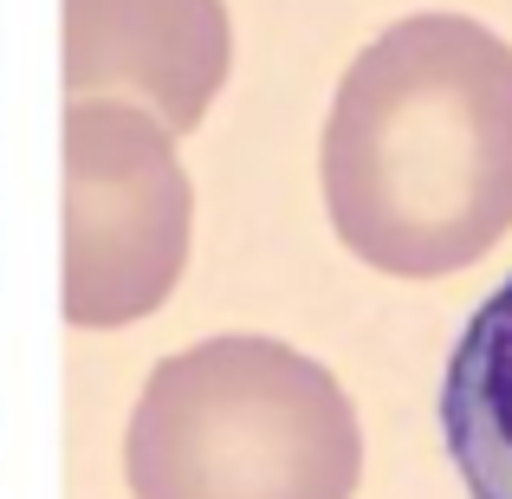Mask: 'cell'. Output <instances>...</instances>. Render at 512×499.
<instances>
[{
  "label": "cell",
  "mask_w": 512,
  "mask_h": 499,
  "mask_svg": "<svg viewBox=\"0 0 512 499\" xmlns=\"http://www.w3.org/2000/svg\"><path fill=\"white\" fill-rule=\"evenodd\" d=\"M325 208L357 260L441 279L512 227V46L409 13L350 59L325 124Z\"/></svg>",
  "instance_id": "obj_1"
},
{
  "label": "cell",
  "mask_w": 512,
  "mask_h": 499,
  "mask_svg": "<svg viewBox=\"0 0 512 499\" xmlns=\"http://www.w3.org/2000/svg\"><path fill=\"white\" fill-rule=\"evenodd\" d=\"M137 499H350L363 428L344 383L279 337H208L163 357L130 409Z\"/></svg>",
  "instance_id": "obj_2"
},
{
  "label": "cell",
  "mask_w": 512,
  "mask_h": 499,
  "mask_svg": "<svg viewBox=\"0 0 512 499\" xmlns=\"http://www.w3.org/2000/svg\"><path fill=\"white\" fill-rule=\"evenodd\" d=\"M195 188L156 117L124 104L65 111V318L137 325L188 266Z\"/></svg>",
  "instance_id": "obj_3"
},
{
  "label": "cell",
  "mask_w": 512,
  "mask_h": 499,
  "mask_svg": "<svg viewBox=\"0 0 512 499\" xmlns=\"http://www.w3.org/2000/svg\"><path fill=\"white\" fill-rule=\"evenodd\" d=\"M234 33L221 0H65V85L182 137L227 85Z\"/></svg>",
  "instance_id": "obj_4"
},
{
  "label": "cell",
  "mask_w": 512,
  "mask_h": 499,
  "mask_svg": "<svg viewBox=\"0 0 512 499\" xmlns=\"http://www.w3.org/2000/svg\"><path fill=\"white\" fill-rule=\"evenodd\" d=\"M441 441L467 499H512V279L454 337L441 376Z\"/></svg>",
  "instance_id": "obj_5"
}]
</instances>
